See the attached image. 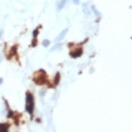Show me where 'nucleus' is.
<instances>
[{"instance_id": "nucleus-1", "label": "nucleus", "mask_w": 132, "mask_h": 132, "mask_svg": "<svg viewBox=\"0 0 132 132\" xmlns=\"http://www.w3.org/2000/svg\"><path fill=\"white\" fill-rule=\"evenodd\" d=\"M26 111L30 116L35 113V96L32 95V92H26Z\"/></svg>"}, {"instance_id": "nucleus-2", "label": "nucleus", "mask_w": 132, "mask_h": 132, "mask_svg": "<svg viewBox=\"0 0 132 132\" xmlns=\"http://www.w3.org/2000/svg\"><path fill=\"white\" fill-rule=\"evenodd\" d=\"M47 80H48V77H47V74L44 72V71H38L36 74L33 75V83H35V84H38V86L45 84Z\"/></svg>"}, {"instance_id": "nucleus-3", "label": "nucleus", "mask_w": 132, "mask_h": 132, "mask_svg": "<svg viewBox=\"0 0 132 132\" xmlns=\"http://www.w3.org/2000/svg\"><path fill=\"white\" fill-rule=\"evenodd\" d=\"M69 56H71L72 59H78L83 56V47H71V53H69Z\"/></svg>"}, {"instance_id": "nucleus-4", "label": "nucleus", "mask_w": 132, "mask_h": 132, "mask_svg": "<svg viewBox=\"0 0 132 132\" xmlns=\"http://www.w3.org/2000/svg\"><path fill=\"white\" fill-rule=\"evenodd\" d=\"M66 33H68V29H65L63 32H60L57 35V38H56V42H62V41H63V38L66 36Z\"/></svg>"}, {"instance_id": "nucleus-5", "label": "nucleus", "mask_w": 132, "mask_h": 132, "mask_svg": "<svg viewBox=\"0 0 132 132\" xmlns=\"http://www.w3.org/2000/svg\"><path fill=\"white\" fill-rule=\"evenodd\" d=\"M66 3H68V0H60V2H57L56 9H57V11H62V9H63V8L66 6Z\"/></svg>"}, {"instance_id": "nucleus-6", "label": "nucleus", "mask_w": 132, "mask_h": 132, "mask_svg": "<svg viewBox=\"0 0 132 132\" xmlns=\"http://www.w3.org/2000/svg\"><path fill=\"white\" fill-rule=\"evenodd\" d=\"M11 123H0V131H9Z\"/></svg>"}, {"instance_id": "nucleus-7", "label": "nucleus", "mask_w": 132, "mask_h": 132, "mask_svg": "<svg viewBox=\"0 0 132 132\" xmlns=\"http://www.w3.org/2000/svg\"><path fill=\"white\" fill-rule=\"evenodd\" d=\"M59 80H60V74H56V77H54V81H53V83H51L50 86H57Z\"/></svg>"}, {"instance_id": "nucleus-8", "label": "nucleus", "mask_w": 132, "mask_h": 132, "mask_svg": "<svg viewBox=\"0 0 132 132\" xmlns=\"http://www.w3.org/2000/svg\"><path fill=\"white\" fill-rule=\"evenodd\" d=\"M39 30H41V26H38V27L33 30V38H36L38 35H39Z\"/></svg>"}, {"instance_id": "nucleus-9", "label": "nucleus", "mask_w": 132, "mask_h": 132, "mask_svg": "<svg viewBox=\"0 0 132 132\" xmlns=\"http://www.w3.org/2000/svg\"><path fill=\"white\" fill-rule=\"evenodd\" d=\"M50 44H51V42H50L48 39H45V41L42 42V45H44V47H50Z\"/></svg>"}, {"instance_id": "nucleus-10", "label": "nucleus", "mask_w": 132, "mask_h": 132, "mask_svg": "<svg viewBox=\"0 0 132 132\" xmlns=\"http://www.w3.org/2000/svg\"><path fill=\"white\" fill-rule=\"evenodd\" d=\"M60 47H62V44H59V42H57V45H56V47H53L51 50H53V51H56V50H60Z\"/></svg>"}, {"instance_id": "nucleus-11", "label": "nucleus", "mask_w": 132, "mask_h": 132, "mask_svg": "<svg viewBox=\"0 0 132 132\" xmlns=\"http://www.w3.org/2000/svg\"><path fill=\"white\" fill-rule=\"evenodd\" d=\"M72 3H74V5H78V3H80V0H72Z\"/></svg>"}, {"instance_id": "nucleus-12", "label": "nucleus", "mask_w": 132, "mask_h": 132, "mask_svg": "<svg viewBox=\"0 0 132 132\" xmlns=\"http://www.w3.org/2000/svg\"><path fill=\"white\" fill-rule=\"evenodd\" d=\"M2 83H3V80H2V78H0V84H2Z\"/></svg>"}]
</instances>
